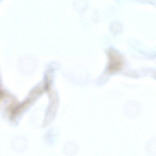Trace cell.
I'll use <instances>...</instances> for the list:
<instances>
[{"instance_id": "1", "label": "cell", "mask_w": 156, "mask_h": 156, "mask_svg": "<svg viewBox=\"0 0 156 156\" xmlns=\"http://www.w3.org/2000/svg\"><path fill=\"white\" fill-rule=\"evenodd\" d=\"M108 57L107 72L114 74L119 72L123 68L124 60L122 56L113 48H109L107 52Z\"/></svg>"}]
</instances>
